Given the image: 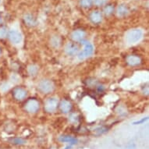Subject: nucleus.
<instances>
[{
	"instance_id": "obj_16",
	"label": "nucleus",
	"mask_w": 149,
	"mask_h": 149,
	"mask_svg": "<svg viewBox=\"0 0 149 149\" xmlns=\"http://www.w3.org/2000/svg\"><path fill=\"white\" fill-rule=\"evenodd\" d=\"M10 142L11 144H15V145H21V144H25L26 141L21 137H12L10 139Z\"/></svg>"
},
{
	"instance_id": "obj_1",
	"label": "nucleus",
	"mask_w": 149,
	"mask_h": 149,
	"mask_svg": "<svg viewBox=\"0 0 149 149\" xmlns=\"http://www.w3.org/2000/svg\"><path fill=\"white\" fill-rule=\"evenodd\" d=\"M143 33L142 31L140 29H133L127 32L126 35V40L130 44H134L137 43L138 41L142 38Z\"/></svg>"
},
{
	"instance_id": "obj_9",
	"label": "nucleus",
	"mask_w": 149,
	"mask_h": 149,
	"mask_svg": "<svg viewBox=\"0 0 149 149\" xmlns=\"http://www.w3.org/2000/svg\"><path fill=\"white\" fill-rule=\"evenodd\" d=\"M59 141L61 142H67L70 144L65 149H70L72 146L75 145L77 143V139L70 135H63L61 137H59Z\"/></svg>"
},
{
	"instance_id": "obj_6",
	"label": "nucleus",
	"mask_w": 149,
	"mask_h": 149,
	"mask_svg": "<svg viewBox=\"0 0 149 149\" xmlns=\"http://www.w3.org/2000/svg\"><path fill=\"white\" fill-rule=\"evenodd\" d=\"M27 95V91L21 87H17L13 90V96L17 101H22Z\"/></svg>"
},
{
	"instance_id": "obj_18",
	"label": "nucleus",
	"mask_w": 149,
	"mask_h": 149,
	"mask_svg": "<svg viewBox=\"0 0 149 149\" xmlns=\"http://www.w3.org/2000/svg\"><path fill=\"white\" fill-rule=\"evenodd\" d=\"M108 128L107 127H105V126H102V127H99L98 128H96L95 130H94V134L97 136H99V135H102L103 134H105L108 131Z\"/></svg>"
},
{
	"instance_id": "obj_26",
	"label": "nucleus",
	"mask_w": 149,
	"mask_h": 149,
	"mask_svg": "<svg viewBox=\"0 0 149 149\" xmlns=\"http://www.w3.org/2000/svg\"><path fill=\"white\" fill-rule=\"evenodd\" d=\"M2 21V18H1V16H0V22Z\"/></svg>"
},
{
	"instance_id": "obj_12",
	"label": "nucleus",
	"mask_w": 149,
	"mask_h": 149,
	"mask_svg": "<svg viewBox=\"0 0 149 149\" xmlns=\"http://www.w3.org/2000/svg\"><path fill=\"white\" fill-rule=\"evenodd\" d=\"M85 32L83 30L78 29L74 31L71 34V38L75 41V42H81L84 40V38H85Z\"/></svg>"
},
{
	"instance_id": "obj_11",
	"label": "nucleus",
	"mask_w": 149,
	"mask_h": 149,
	"mask_svg": "<svg viewBox=\"0 0 149 149\" xmlns=\"http://www.w3.org/2000/svg\"><path fill=\"white\" fill-rule=\"evenodd\" d=\"M89 19L94 24H99L102 21V16L99 11H92L89 14Z\"/></svg>"
},
{
	"instance_id": "obj_21",
	"label": "nucleus",
	"mask_w": 149,
	"mask_h": 149,
	"mask_svg": "<svg viewBox=\"0 0 149 149\" xmlns=\"http://www.w3.org/2000/svg\"><path fill=\"white\" fill-rule=\"evenodd\" d=\"M8 35V30L7 27L5 26L0 27V39H4Z\"/></svg>"
},
{
	"instance_id": "obj_22",
	"label": "nucleus",
	"mask_w": 149,
	"mask_h": 149,
	"mask_svg": "<svg viewBox=\"0 0 149 149\" xmlns=\"http://www.w3.org/2000/svg\"><path fill=\"white\" fill-rule=\"evenodd\" d=\"M51 44L54 47H59V45H60V40H59V37H53L51 40Z\"/></svg>"
},
{
	"instance_id": "obj_13",
	"label": "nucleus",
	"mask_w": 149,
	"mask_h": 149,
	"mask_svg": "<svg viewBox=\"0 0 149 149\" xmlns=\"http://www.w3.org/2000/svg\"><path fill=\"white\" fill-rule=\"evenodd\" d=\"M59 105L61 112L63 113H70L72 109V104L70 102L67 100H62Z\"/></svg>"
},
{
	"instance_id": "obj_24",
	"label": "nucleus",
	"mask_w": 149,
	"mask_h": 149,
	"mask_svg": "<svg viewBox=\"0 0 149 149\" xmlns=\"http://www.w3.org/2000/svg\"><path fill=\"white\" fill-rule=\"evenodd\" d=\"M69 118H70V120L72 123L77 122L79 120L78 116H77V114H76V113H72L70 115V116Z\"/></svg>"
},
{
	"instance_id": "obj_5",
	"label": "nucleus",
	"mask_w": 149,
	"mask_h": 149,
	"mask_svg": "<svg viewBox=\"0 0 149 149\" xmlns=\"http://www.w3.org/2000/svg\"><path fill=\"white\" fill-rule=\"evenodd\" d=\"M58 105H59L58 99L56 98H55V97H52V98H47L46 101L45 102L44 109L45 110V112L52 113H54L56 110Z\"/></svg>"
},
{
	"instance_id": "obj_25",
	"label": "nucleus",
	"mask_w": 149,
	"mask_h": 149,
	"mask_svg": "<svg viewBox=\"0 0 149 149\" xmlns=\"http://www.w3.org/2000/svg\"><path fill=\"white\" fill-rule=\"evenodd\" d=\"M146 120H148V117H145V118H142L141 120H138V121H136V122H134L133 124L134 125H137V124H141L143 123H144Z\"/></svg>"
},
{
	"instance_id": "obj_15",
	"label": "nucleus",
	"mask_w": 149,
	"mask_h": 149,
	"mask_svg": "<svg viewBox=\"0 0 149 149\" xmlns=\"http://www.w3.org/2000/svg\"><path fill=\"white\" fill-rule=\"evenodd\" d=\"M129 13V10H128V7H127L126 5H120L117 7V10H116V14H117L118 17H123L127 16Z\"/></svg>"
},
{
	"instance_id": "obj_3",
	"label": "nucleus",
	"mask_w": 149,
	"mask_h": 149,
	"mask_svg": "<svg viewBox=\"0 0 149 149\" xmlns=\"http://www.w3.org/2000/svg\"><path fill=\"white\" fill-rule=\"evenodd\" d=\"M40 108V104L38 101L35 98H30L25 102L24 109L26 112L29 113H37Z\"/></svg>"
},
{
	"instance_id": "obj_10",
	"label": "nucleus",
	"mask_w": 149,
	"mask_h": 149,
	"mask_svg": "<svg viewBox=\"0 0 149 149\" xmlns=\"http://www.w3.org/2000/svg\"><path fill=\"white\" fill-rule=\"evenodd\" d=\"M79 49L77 45L76 44H74V43H72V42H69L67 43V45L65 47V52H66V53L69 56H75L78 53Z\"/></svg>"
},
{
	"instance_id": "obj_2",
	"label": "nucleus",
	"mask_w": 149,
	"mask_h": 149,
	"mask_svg": "<svg viewBox=\"0 0 149 149\" xmlns=\"http://www.w3.org/2000/svg\"><path fill=\"white\" fill-rule=\"evenodd\" d=\"M81 42V44H83L84 45V48L81 52H79L78 59H84L92 55L93 52H94V47L90 42H88V41H85V40H83Z\"/></svg>"
},
{
	"instance_id": "obj_27",
	"label": "nucleus",
	"mask_w": 149,
	"mask_h": 149,
	"mask_svg": "<svg viewBox=\"0 0 149 149\" xmlns=\"http://www.w3.org/2000/svg\"><path fill=\"white\" fill-rule=\"evenodd\" d=\"M0 55H1V49H0Z\"/></svg>"
},
{
	"instance_id": "obj_17",
	"label": "nucleus",
	"mask_w": 149,
	"mask_h": 149,
	"mask_svg": "<svg viewBox=\"0 0 149 149\" xmlns=\"http://www.w3.org/2000/svg\"><path fill=\"white\" fill-rule=\"evenodd\" d=\"M27 72L29 73L31 76H35L38 72V68L36 65H34V64H31L28 66L27 68Z\"/></svg>"
},
{
	"instance_id": "obj_19",
	"label": "nucleus",
	"mask_w": 149,
	"mask_h": 149,
	"mask_svg": "<svg viewBox=\"0 0 149 149\" xmlns=\"http://www.w3.org/2000/svg\"><path fill=\"white\" fill-rule=\"evenodd\" d=\"M113 12H114V6L113 5H106L104 8V13H105V16H111V15L113 14Z\"/></svg>"
},
{
	"instance_id": "obj_20",
	"label": "nucleus",
	"mask_w": 149,
	"mask_h": 149,
	"mask_svg": "<svg viewBox=\"0 0 149 149\" xmlns=\"http://www.w3.org/2000/svg\"><path fill=\"white\" fill-rule=\"evenodd\" d=\"M80 4H81V7L88 9V8L91 7L93 4V0H81Z\"/></svg>"
},
{
	"instance_id": "obj_23",
	"label": "nucleus",
	"mask_w": 149,
	"mask_h": 149,
	"mask_svg": "<svg viewBox=\"0 0 149 149\" xmlns=\"http://www.w3.org/2000/svg\"><path fill=\"white\" fill-rule=\"evenodd\" d=\"M108 0H93V3L96 6H102L107 3Z\"/></svg>"
},
{
	"instance_id": "obj_7",
	"label": "nucleus",
	"mask_w": 149,
	"mask_h": 149,
	"mask_svg": "<svg viewBox=\"0 0 149 149\" xmlns=\"http://www.w3.org/2000/svg\"><path fill=\"white\" fill-rule=\"evenodd\" d=\"M8 38L13 44H19L22 41V35L20 32L16 30H11L8 32Z\"/></svg>"
},
{
	"instance_id": "obj_4",
	"label": "nucleus",
	"mask_w": 149,
	"mask_h": 149,
	"mask_svg": "<svg viewBox=\"0 0 149 149\" xmlns=\"http://www.w3.org/2000/svg\"><path fill=\"white\" fill-rule=\"evenodd\" d=\"M38 90L43 94H49L52 92L54 89V84L52 81L48 79H44L40 81L38 84Z\"/></svg>"
},
{
	"instance_id": "obj_14",
	"label": "nucleus",
	"mask_w": 149,
	"mask_h": 149,
	"mask_svg": "<svg viewBox=\"0 0 149 149\" xmlns=\"http://www.w3.org/2000/svg\"><path fill=\"white\" fill-rule=\"evenodd\" d=\"M24 21L25 24L28 27H34L38 24L36 18H34V16L31 14L25 15L24 17Z\"/></svg>"
},
{
	"instance_id": "obj_8",
	"label": "nucleus",
	"mask_w": 149,
	"mask_h": 149,
	"mask_svg": "<svg viewBox=\"0 0 149 149\" xmlns=\"http://www.w3.org/2000/svg\"><path fill=\"white\" fill-rule=\"evenodd\" d=\"M141 58L137 55H129L126 58L127 63L130 66H139L141 63Z\"/></svg>"
}]
</instances>
